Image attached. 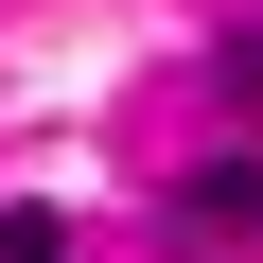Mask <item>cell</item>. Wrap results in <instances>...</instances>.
I'll list each match as a JSON object with an SVG mask.
<instances>
[{"instance_id":"6da1fadb","label":"cell","mask_w":263,"mask_h":263,"mask_svg":"<svg viewBox=\"0 0 263 263\" xmlns=\"http://www.w3.org/2000/svg\"><path fill=\"white\" fill-rule=\"evenodd\" d=\"M176 228H193V246H246V228H263V158H211V176H176Z\"/></svg>"},{"instance_id":"7a4b0ae2","label":"cell","mask_w":263,"mask_h":263,"mask_svg":"<svg viewBox=\"0 0 263 263\" xmlns=\"http://www.w3.org/2000/svg\"><path fill=\"white\" fill-rule=\"evenodd\" d=\"M0 263H70V211H0Z\"/></svg>"}]
</instances>
